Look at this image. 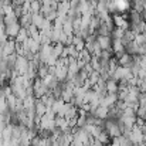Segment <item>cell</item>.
<instances>
[{"instance_id": "cell-24", "label": "cell", "mask_w": 146, "mask_h": 146, "mask_svg": "<svg viewBox=\"0 0 146 146\" xmlns=\"http://www.w3.org/2000/svg\"><path fill=\"white\" fill-rule=\"evenodd\" d=\"M132 10H135V11L143 14V11H145V1H143V0H136V1L133 3V9H132Z\"/></svg>"}, {"instance_id": "cell-2", "label": "cell", "mask_w": 146, "mask_h": 146, "mask_svg": "<svg viewBox=\"0 0 146 146\" xmlns=\"http://www.w3.org/2000/svg\"><path fill=\"white\" fill-rule=\"evenodd\" d=\"M129 139H131V142L133 143V145H141V143H145V133L142 132V129L139 128V126H133L132 128V131H131V133H129V136H128Z\"/></svg>"}, {"instance_id": "cell-21", "label": "cell", "mask_w": 146, "mask_h": 146, "mask_svg": "<svg viewBox=\"0 0 146 146\" xmlns=\"http://www.w3.org/2000/svg\"><path fill=\"white\" fill-rule=\"evenodd\" d=\"M95 139H97L99 143H102L104 146H106L108 143H109V135H108V133L105 132V129H104V131H102V132H101V133L98 135Z\"/></svg>"}, {"instance_id": "cell-7", "label": "cell", "mask_w": 146, "mask_h": 146, "mask_svg": "<svg viewBox=\"0 0 146 146\" xmlns=\"http://www.w3.org/2000/svg\"><path fill=\"white\" fill-rule=\"evenodd\" d=\"M119 102V99H118V94H108L106 97H104L101 99V104L99 105H102V106H106V108H113L116 104Z\"/></svg>"}, {"instance_id": "cell-27", "label": "cell", "mask_w": 146, "mask_h": 146, "mask_svg": "<svg viewBox=\"0 0 146 146\" xmlns=\"http://www.w3.org/2000/svg\"><path fill=\"white\" fill-rule=\"evenodd\" d=\"M135 43H138L139 46L146 44V33L145 34H136V37H135Z\"/></svg>"}, {"instance_id": "cell-16", "label": "cell", "mask_w": 146, "mask_h": 146, "mask_svg": "<svg viewBox=\"0 0 146 146\" xmlns=\"http://www.w3.org/2000/svg\"><path fill=\"white\" fill-rule=\"evenodd\" d=\"M72 46H75V48L81 52L82 50H85V40H84L82 37L74 36V38H72Z\"/></svg>"}, {"instance_id": "cell-8", "label": "cell", "mask_w": 146, "mask_h": 146, "mask_svg": "<svg viewBox=\"0 0 146 146\" xmlns=\"http://www.w3.org/2000/svg\"><path fill=\"white\" fill-rule=\"evenodd\" d=\"M20 30H21V24L20 23H13V24L6 26V34L9 36V38H14L16 40V37H17Z\"/></svg>"}, {"instance_id": "cell-6", "label": "cell", "mask_w": 146, "mask_h": 146, "mask_svg": "<svg viewBox=\"0 0 146 146\" xmlns=\"http://www.w3.org/2000/svg\"><path fill=\"white\" fill-rule=\"evenodd\" d=\"M118 62L121 67H125V68H132V65L135 64V57L128 54V52H123L121 57H118Z\"/></svg>"}, {"instance_id": "cell-1", "label": "cell", "mask_w": 146, "mask_h": 146, "mask_svg": "<svg viewBox=\"0 0 146 146\" xmlns=\"http://www.w3.org/2000/svg\"><path fill=\"white\" fill-rule=\"evenodd\" d=\"M104 129H105V132L109 135V138L115 139V138L122 136V129H123V125H122L119 121L106 119V121H105V125H104Z\"/></svg>"}, {"instance_id": "cell-13", "label": "cell", "mask_w": 146, "mask_h": 146, "mask_svg": "<svg viewBox=\"0 0 146 146\" xmlns=\"http://www.w3.org/2000/svg\"><path fill=\"white\" fill-rule=\"evenodd\" d=\"M47 111H48V108L43 104V101L41 99H37V102H36V116H44L46 113H47Z\"/></svg>"}, {"instance_id": "cell-28", "label": "cell", "mask_w": 146, "mask_h": 146, "mask_svg": "<svg viewBox=\"0 0 146 146\" xmlns=\"http://www.w3.org/2000/svg\"><path fill=\"white\" fill-rule=\"evenodd\" d=\"M138 102H139V106H146V92H141Z\"/></svg>"}, {"instance_id": "cell-26", "label": "cell", "mask_w": 146, "mask_h": 146, "mask_svg": "<svg viewBox=\"0 0 146 146\" xmlns=\"http://www.w3.org/2000/svg\"><path fill=\"white\" fill-rule=\"evenodd\" d=\"M111 30L105 26V24H101V27L97 30V36H111Z\"/></svg>"}, {"instance_id": "cell-3", "label": "cell", "mask_w": 146, "mask_h": 146, "mask_svg": "<svg viewBox=\"0 0 146 146\" xmlns=\"http://www.w3.org/2000/svg\"><path fill=\"white\" fill-rule=\"evenodd\" d=\"M112 20H113V24L116 29H122V30H129L131 29V24H129V19L125 16V14H113L112 16Z\"/></svg>"}, {"instance_id": "cell-4", "label": "cell", "mask_w": 146, "mask_h": 146, "mask_svg": "<svg viewBox=\"0 0 146 146\" xmlns=\"http://www.w3.org/2000/svg\"><path fill=\"white\" fill-rule=\"evenodd\" d=\"M29 67H30V61L23 57V55H17V61H16V71L20 74V75H26V72L29 71Z\"/></svg>"}, {"instance_id": "cell-20", "label": "cell", "mask_w": 146, "mask_h": 146, "mask_svg": "<svg viewBox=\"0 0 146 146\" xmlns=\"http://www.w3.org/2000/svg\"><path fill=\"white\" fill-rule=\"evenodd\" d=\"M64 104H65V102H64L62 99H55V102L52 104V106H51L50 109H51L55 115H58V113H60V111H61V108L64 106Z\"/></svg>"}, {"instance_id": "cell-23", "label": "cell", "mask_w": 146, "mask_h": 146, "mask_svg": "<svg viewBox=\"0 0 146 146\" xmlns=\"http://www.w3.org/2000/svg\"><path fill=\"white\" fill-rule=\"evenodd\" d=\"M13 23H19V17L14 13L4 16V26H9V24H13Z\"/></svg>"}, {"instance_id": "cell-14", "label": "cell", "mask_w": 146, "mask_h": 146, "mask_svg": "<svg viewBox=\"0 0 146 146\" xmlns=\"http://www.w3.org/2000/svg\"><path fill=\"white\" fill-rule=\"evenodd\" d=\"M125 52L133 55V57H138L139 55V44L135 43V41H131L126 47H125Z\"/></svg>"}, {"instance_id": "cell-17", "label": "cell", "mask_w": 146, "mask_h": 146, "mask_svg": "<svg viewBox=\"0 0 146 146\" xmlns=\"http://www.w3.org/2000/svg\"><path fill=\"white\" fill-rule=\"evenodd\" d=\"M44 20H46L44 14L38 13V14H33V21H31V23H33L36 27H38V30H40L41 26H43V23H44Z\"/></svg>"}, {"instance_id": "cell-25", "label": "cell", "mask_w": 146, "mask_h": 146, "mask_svg": "<svg viewBox=\"0 0 146 146\" xmlns=\"http://www.w3.org/2000/svg\"><path fill=\"white\" fill-rule=\"evenodd\" d=\"M30 13H31V14H38V13H41V1H31Z\"/></svg>"}, {"instance_id": "cell-11", "label": "cell", "mask_w": 146, "mask_h": 146, "mask_svg": "<svg viewBox=\"0 0 146 146\" xmlns=\"http://www.w3.org/2000/svg\"><path fill=\"white\" fill-rule=\"evenodd\" d=\"M112 52L115 54V57H121L123 52H125V46L122 44L121 40H113L112 41Z\"/></svg>"}, {"instance_id": "cell-5", "label": "cell", "mask_w": 146, "mask_h": 146, "mask_svg": "<svg viewBox=\"0 0 146 146\" xmlns=\"http://www.w3.org/2000/svg\"><path fill=\"white\" fill-rule=\"evenodd\" d=\"M112 37L111 36H97V43L99 44L101 50L111 51L112 52Z\"/></svg>"}, {"instance_id": "cell-18", "label": "cell", "mask_w": 146, "mask_h": 146, "mask_svg": "<svg viewBox=\"0 0 146 146\" xmlns=\"http://www.w3.org/2000/svg\"><path fill=\"white\" fill-rule=\"evenodd\" d=\"M29 38H30V36H29L27 30L21 27V30L19 31V34H17V37H16V41H17V43H26Z\"/></svg>"}, {"instance_id": "cell-15", "label": "cell", "mask_w": 146, "mask_h": 146, "mask_svg": "<svg viewBox=\"0 0 146 146\" xmlns=\"http://www.w3.org/2000/svg\"><path fill=\"white\" fill-rule=\"evenodd\" d=\"M74 24H72V20H67L64 24H62V33L64 34H67L68 37H71V36H74Z\"/></svg>"}, {"instance_id": "cell-22", "label": "cell", "mask_w": 146, "mask_h": 146, "mask_svg": "<svg viewBox=\"0 0 146 146\" xmlns=\"http://www.w3.org/2000/svg\"><path fill=\"white\" fill-rule=\"evenodd\" d=\"M64 44H61V43H58V44H54V47H52V55L54 57H57V58H61V55H62V51H64Z\"/></svg>"}, {"instance_id": "cell-9", "label": "cell", "mask_w": 146, "mask_h": 146, "mask_svg": "<svg viewBox=\"0 0 146 146\" xmlns=\"http://www.w3.org/2000/svg\"><path fill=\"white\" fill-rule=\"evenodd\" d=\"M92 115L98 118V119H102V121H106L108 119V116H109V108H106V106H102V105H99L97 109L92 112Z\"/></svg>"}, {"instance_id": "cell-12", "label": "cell", "mask_w": 146, "mask_h": 146, "mask_svg": "<svg viewBox=\"0 0 146 146\" xmlns=\"http://www.w3.org/2000/svg\"><path fill=\"white\" fill-rule=\"evenodd\" d=\"M106 91H108V94H118V91H119V82L115 81V80H112V78H109L106 81Z\"/></svg>"}, {"instance_id": "cell-29", "label": "cell", "mask_w": 146, "mask_h": 146, "mask_svg": "<svg viewBox=\"0 0 146 146\" xmlns=\"http://www.w3.org/2000/svg\"><path fill=\"white\" fill-rule=\"evenodd\" d=\"M0 17H4V13H3V3L0 1Z\"/></svg>"}, {"instance_id": "cell-10", "label": "cell", "mask_w": 146, "mask_h": 146, "mask_svg": "<svg viewBox=\"0 0 146 146\" xmlns=\"http://www.w3.org/2000/svg\"><path fill=\"white\" fill-rule=\"evenodd\" d=\"M16 46H17L16 40H14V38H9V41H7V43L3 46L4 55H6V57H9V55H13V54H16Z\"/></svg>"}, {"instance_id": "cell-30", "label": "cell", "mask_w": 146, "mask_h": 146, "mask_svg": "<svg viewBox=\"0 0 146 146\" xmlns=\"http://www.w3.org/2000/svg\"><path fill=\"white\" fill-rule=\"evenodd\" d=\"M145 145H146V142H145Z\"/></svg>"}, {"instance_id": "cell-19", "label": "cell", "mask_w": 146, "mask_h": 146, "mask_svg": "<svg viewBox=\"0 0 146 146\" xmlns=\"http://www.w3.org/2000/svg\"><path fill=\"white\" fill-rule=\"evenodd\" d=\"M48 67L46 65V64H41L40 67H38V70H37V77L40 78V80H44L47 75H48Z\"/></svg>"}]
</instances>
